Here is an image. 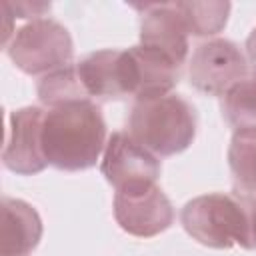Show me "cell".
Segmentation results:
<instances>
[{
    "mask_svg": "<svg viewBox=\"0 0 256 256\" xmlns=\"http://www.w3.org/2000/svg\"><path fill=\"white\" fill-rule=\"evenodd\" d=\"M196 110L180 94L134 100L128 114V134L158 156L184 152L196 136Z\"/></svg>",
    "mask_w": 256,
    "mask_h": 256,
    "instance_id": "3957f363",
    "label": "cell"
},
{
    "mask_svg": "<svg viewBox=\"0 0 256 256\" xmlns=\"http://www.w3.org/2000/svg\"><path fill=\"white\" fill-rule=\"evenodd\" d=\"M130 58L132 72V96L134 100H146L156 96H166L180 80V66L168 60L166 56L144 48L132 46L126 48Z\"/></svg>",
    "mask_w": 256,
    "mask_h": 256,
    "instance_id": "30bf717a",
    "label": "cell"
},
{
    "mask_svg": "<svg viewBox=\"0 0 256 256\" xmlns=\"http://www.w3.org/2000/svg\"><path fill=\"white\" fill-rule=\"evenodd\" d=\"M38 98L48 108H54L58 104L72 102V100H90L82 88L76 64H68L64 68H58L42 76L38 82Z\"/></svg>",
    "mask_w": 256,
    "mask_h": 256,
    "instance_id": "2e32d148",
    "label": "cell"
},
{
    "mask_svg": "<svg viewBox=\"0 0 256 256\" xmlns=\"http://www.w3.org/2000/svg\"><path fill=\"white\" fill-rule=\"evenodd\" d=\"M248 74L246 54L226 38H212L198 44L188 64L190 84L208 96H224Z\"/></svg>",
    "mask_w": 256,
    "mask_h": 256,
    "instance_id": "5b68a950",
    "label": "cell"
},
{
    "mask_svg": "<svg viewBox=\"0 0 256 256\" xmlns=\"http://www.w3.org/2000/svg\"><path fill=\"white\" fill-rule=\"evenodd\" d=\"M180 222L202 246L256 250V198L240 190L212 192L188 200L180 212Z\"/></svg>",
    "mask_w": 256,
    "mask_h": 256,
    "instance_id": "7a4b0ae2",
    "label": "cell"
},
{
    "mask_svg": "<svg viewBox=\"0 0 256 256\" xmlns=\"http://www.w3.org/2000/svg\"><path fill=\"white\" fill-rule=\"evenodd\" d=\"M228 166L236 190L256 198V128L236 130L228 148Z\"/></svg>",
    "mask_w": 256,
    "mask_h": 256,
    "instance_id": "4fadbf2b",
    "label": "cell"
},
{
    "mask_svg": "<svg viewBox=\"0 0 256 256\" xmlns=\"http://www.w3.org/2000/svg\"><path fill=\"white\" fill-rule=\"evenodd\" d=\"M106 142V122L94 100H72L44 112L42 154L58 170L80 172L92 168Z\"/></svg>",
    "mask_w": 256,
    "mask_h": 256,
    "instance_id": "6da1fadb",
    "label": "cell"
},
{
    "mask_svg": "<svg viewBox=\"0 0 256 256\" xmlns=\"http://www.w3.org/2000/svg\"><path fill=\"white\" fill-rule=\"evenodd\" d=\"M246 60H248V68L250 74L256 76V28L250 32V36L246 38Z\"/></svg>",
    "mask_w": 256,
    "mask_h": 256,
    "instance_id": "ac0fdd59",
    "label": "cell"
},
{
    "mask_svg": "<svg viewBox=\"0 0 256 256\" xmlns=\"http://www.w3.org/2000/svg\"><path fill=\"white\" fill-rule=\"evenodd\" d=\"M178 12L192 36H212L218 34L230 14V2L214 0V2H176Z\"/></svg>",
    "mask_w": 256,
    "mask_h": 256,
    "instance_id": "9a60e30c",
    "label": "cell"
},
{
    "mask_svg": "<svg viewBox=\"0 0 256 256\" xmlns=\"http://www.w3.org/2000/svg\"><path fill=\"white\" fill-rule=\"evenodd\" d=\"M100 170L116 190H124L156 184L162 166L156 154L138 144L128 132H114L106 142Z\"/></svg>",
    "mask_w": 256,
    "mask_h": 256,
    "instance_id": "52a82bcc",
    "label": "cell"
},
{
    "mask_svg": "<svg viewBox=\"0 0 256 256\" xmlns=\"http://www.w3.org/2000/svg\"><path fill=\"white\" fill-rule=\"evenodd\" d=\"M140 20V46L150 48L182 68L188 56V28L172 4H146Z\"/></svg>",
    "mask_w": 256,
    "mask_h": 256,
    "instance_id": "9c48e42d",
    "label": "cell"
},
{
    "mask_svg": "<svg viewBox=\"0 0 256 256\" xmlns=\"http://www.w3.org/2000/svg\"><path fill=\"white\" fill-rule=\"evenodd\" d=\"M222 114L234 132L256 128V76L248 74L222 96Z\"/></svg>",
    "mask_w": 256,
    "mask_h": 256,
    "instance_id": "5bb4252c",
    "label": "cell"
},
{
    "mask_svg": "<svg viewBox=\"0 0 256 256\" xmlns=\"http://www.w3.org/2000/svg\"><path fill=\"white\" fill-rule=\"evenodd\" d=\"M10 60L24 74H50L72 62L74 44L70 32L52 18H38L24 24L6 46Z\"/></svg>",
    "mask_w": 256,
    "mask_h": 256,
    "instance_id": "277c9868",
    "label": "cell"
},
{
    "mask_svg": "<svg viewBox=\"0 0 256 256\" xmlns=\"http://www.w3.org/2000/svg\"><path fill=\"white\" fill-rule=\"evenodd\" d=\"M82 88L90 100L124 98L120 80V48L96 50L76 62Z\"/></svg>",
    "mask_w": 256,
    "mask_h": 256,
    "instance_id": "7c38bea8",
    "label": "cell"
},
{
    "mask_svg": "<svg viewBox=\"0 0 256 256\" xmlns=\"http://www.w3.org/2000/svg\"><path fill=\"white\" fill-rule=\"evenodd\" d=\"M6 4L12 10L14 18H34V20H38V16H42L44 12L50 10V2H16V4L6 2Z\"/></svg>",
    "mask_w": 256,
    "mask_h": 256,
    "instance_id": "e0dca14e",
    "label": "cell"
},
{
    "mask_svg": "<svg viewBox=\"0 0 256 256\" xmlns=\"http://www.w3.org/2000/svg\"><path fill=\"white\" fill-rule=\"evenodd\" d=\"M42 218L34 206L18 198H2L0 256H28L42 238Z\"/></svg>",
    "mask_w": 256,
    "mask_h": 256,
    "instance_id": "8fae6325",
    "label": "cell"
},
{
    "mask_svg": "<svg viewBox=\"0 0 256 256\" xmlns=\"http://www.w3.org/2000/svg\"><path fill=\"white\" fill-rule=\"evenodd\" d=\"M114 218L118 226L138 238H152L174 222V208L156 184H142L116 190Z\"/></svg>",
    "mask_w": 256,
    "mask_h": 256,
    "instance_id": "8992f818",
    "label": "cell"
},
{
    "mask_svg": "<svg viewBox=\"0 0 256 256\" xmlns=\"http://www.w3.org/2000/svg\"><path fill=\"white\" fill-rule=\"evenodd\" d=\"M42 120L44 110L38 106H26L10 112L8 138L2 152V162L8 170L22 176H32L48 166L40 144Z\"/></svg>",
    "mask_w": 256,
    "mask_h": 256,
    "instance_id": "ba28073f",
    "label": "cell"
}]
</instances>
